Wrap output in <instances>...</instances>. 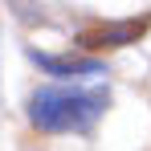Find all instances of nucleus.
I'll return each mask as SVG.
<instances>
[{"label": "nucleus", "instance_id": "f257e3e1", "mask_svg": "<svg viewBox=\"0 0 151 151\" xmlns=\"http://www.w3.org/2000/svg\"><path fill=\"white\" fill-rule=\"evenodd\" d=\"M110 106L106 86H37L29 98V119L49 135H86Z\"/></svg>", "mask_w": 151, "mask_h": 151}, {"label": "nucleus", "instance_id": "f03ea898", "mask_svg": "<svg viewBox=\"0 0 151 151\" xmlns=\"http://www.w3.org/2000/svg\"><path fill=\"white\" fill-rule=\"evenodd\" d=\"M147 25H151V12L127 17V21H90L78 33V45L82 49H119V45H131L135 37H143Z\"/></svg>", "mask_w": 151, "mask_h": 151}, {"label": "nucleus", "instance_id": "7ed1b4c3", "mask_svg": "<svg viewBox=\"0 0 151 151\" xmlns=\"http://www.w3.org/2000/svg\"><path fill=\"white\" fill-rule=\"evenodd\" d=\"M45 74L53 78H74V74H98L102 70V61L98 57H78V53H65V57H57V53H41V49H33L29 53Z\"/></svg>", "mask_w": 151, "mask_h": 151}]
</instances>
